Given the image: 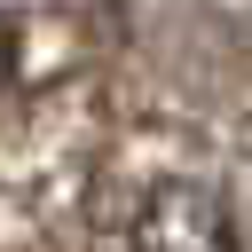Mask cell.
<instances>
[{
  "label": "cell",
  "instance_id": "7a4b0ae2",
  "mask_svg": "<svg viewBox=\"0 0 252 252\" xmlns=\"http://www.w3.org/2000/svg\"><path fill=\"white\" fill-rule=\"evenodd\" d=\"M8 79H16V39H8V24H0V94H8Z\"/></svg>",
  "mask_w": 252,
  "mask_h": 252
},
{
  "label": "cell",
  "instance_id": "6da1fadb",
  "mask_svg": "<svg viewBox=\"0 0 252 252\" xmlns=\"http://www.w3.org/2000/svg\"><path fill=\"white\" fill-rule=\"evenodd\" d=\"M126 252H236V213L213 181L197 173H165L150 181V197L134 205Z\"/></svg>",
  "mask_w": 252,
  "mask_h": 252
}]
</instances>
